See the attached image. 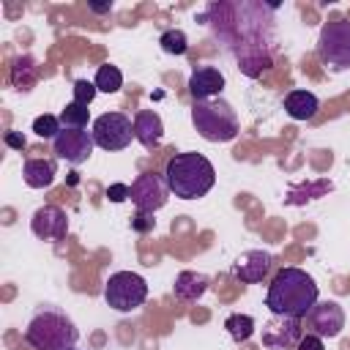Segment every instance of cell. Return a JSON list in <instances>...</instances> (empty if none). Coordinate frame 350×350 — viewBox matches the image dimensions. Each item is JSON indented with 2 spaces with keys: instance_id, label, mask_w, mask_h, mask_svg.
Segmentation results:
<instances>
[{
  "instance_id": "obj_11",
  "label": "cell",
  "mask_w": 350,
  "mask_h": 350,
  "mask_svg": "<svg viewBox=\"0 0 350 350\" xmlns=\"http://www.w3.org/2000/svg\"><path fill=\"white\" fill-rule=\"evenodd\" d=\"M306 320H309L312 334H317L323 339H334L345 328V312L336 301H317L312 306V312L306 314Z\"/></svg>"
},
{
  "instance_id": "obj_14",
  "label": "cell",
  "mask_w": 350,
  "mask_h": 350,
  "mask_svg": "<svg viewBox=\"0 0 350 350\" xmlns=\"http://www.w3.org/2000/svg\"><path fill=\"white\" fill-rule=\"evenodd\" d=\"M224 90V74L216 66H197L189 77V93L194 101H211Z\"/></svg>"
},
{
  "instance_id": "obj_28",
  "label": "cell",
  "mask_w": 350,
  "mask_h": 350,
  "mask_svg": "<svg viewBox=\"0 0 350 350\" xmlns=\"http://www.w3.org/2000/svg\"><path fill=\"white\" fill-rule=\"evenodd\" d=\"M295 350H325V345H323V336H317V334H304Z\"/></svg>"
},
{
  "instance_id": "obj_29",
  "label": "cell",
  "mask_w": 350,
  "mask_h": 350,
  "mask_svg": "<svg viewBox=\"0 0 350 350\" xmlns=\"http://www.w3.org/2000/svg\"><path fill=\"white\" fill-rule=\"evenodd\" d=\"M5 145L14 148V150H22L25 148V137L19 131H5Z\"/></svg>"
},
{
  "instance_id": "obj_2",
  "label": "cell",
  "mask_w": 350,
  "mask_h": 350,
  "mask_svg": "<svg viewBox=\"0 0 350 350\" xmlns=\"http://www.w3.org/2000/svg\"><path fill=\"white\" fill-rule=\"evenodd\" d=\"M164 180H167V186H170V191L175 197H180V200H197V197H205L213 189L216 170H213V164L202 153L186 150V153H175L167 161Z\"/></svg>"
},
{
  "instance_id": "obj_5",
  "label": "cell",
  "mask_w": 350,
  "mask_h": 350,
  "mask_svg": "<svg viewBox=\"0 0 350 350\" xmlns=\"http://www.w3.org/2000/svg\"><path fill=\"white\" fill-rule=\"evenodd\" d=\"M148 298V282L134 271H118L104 284V301L115 312H134Z\"/></svg>"
},
{
  "instance_id": "obj_6",
  "label": "cell",
  "mask_w": 350,
  "mask_h": 350,
  "mask_svg": "<svg viewBox=\"0 0 350 350\" xmlns=\"http://www.w3.org/2000/svg\"><path fill=\"white\" fill-rule=\"evenodd\" d=\"M317 57L334 71L350 68V22L347 19H334L323 25L317 38Z\"/></svg>"
},
{
  "instance_id": "obj_1",
  "label": "cell",
  "mask_w": 350,
  "mask_h": 350,
  "mask_svg": "<svg viewBox=\"0 0 350 350\" xmlns=\"http://www.w3.org/2000/svg\"><path fill=\"white\" fill-rule=\"evenodd\" d=\"M320 301L317 282L304 271V268H282L265 293V306L271 314L282 317H306L312 306Z\"/></svg>"
},
{
  "instance_id": "obj_13",
  "label": "cell",
  "mask_w": 350,
  "mask_h": 350,
  "mask_svg": "<svg viewBox=\"0 0 350 350\" xmlns=\"http://www.w3.org/2000/svg\"><path fill=\"white\" fill-rule=\"evenodd\" d=\"M30 230L41 241H57V238H63L68 232V216L57 205H41L30 216Z\"/></svg>"
},
{
  "instance_id": "obj_15",
  "label": "cell",
  "mask_w": 350,
  "mask_h": 350,
  "mask_svg": "<svg viewBox=\"0 0 350 350\" xmlns=\"http://www.w3.org/2000/svg\"><path fill=\"white\" fill-rule=\"evenodd\" d=\"M161 137H164V123L159 118V112L153 109H139L134 115V139L148 148V150H156L161 145Z\"/></svg>"
},
{
  "instance_id": "obj_12",
  "label": "cell",
  "mask_w": 350,
  "mask_h": 350,
  "mask_svg": "<svg viewBox=\"0 0 350 350\" xmlns=\"http://www.w3.org/2000/svg\"><path fill=\"white\" fill-rule=\"evenodd\" d=\"M271 265H273L271 252L249 249V252H243V254L235 257V262H232V276H235L241 284H257V282H262V279L268 276Z\"/></svg>"
},
{
  "instance_id": "obj_19",
  "label": "cell",
  "mask_w": 350,
  "mask_h": 350,
  "mask_svg": "<svg viewBox=\"0 0 350 350\" xmlns=\"http://www.w3.org/2000/svg\"><path fill=\"white\" fill-rule=\"evenodd\" d=\"M11 82L19 90H27L36 82V60L30 55H22V57L14 60V66H11Z\"/></svg>"
},
{
  "instance_id": "obj_8",
  "label": "cell",
  "mask_w": 350,
  "mask_h": 350,
  "mask_svg": "<svg viewBox=\"0 0 350 350\" xmlns=\"http://www.w3.org/2000/svg\"><path fill=\"white\" fill-rule=\"evenodd\" d=\"M129 189H131L129 200L137 205V211L153 213V211H159V208L167 205L170 186H167L164 175H159V172H142V175H137Z\"/></svg>"
},
{
  "instance_id": "obj_22",
  "label": "cell",
  "mask_w": 350,
  "mask_h": 350,
  "mask_svg": "<svg viewBox=\"0 0 350 350\" xmlns=\"http://www.w3.org/2000/svg\"><path fill=\"white\" fill-rule=\"evenodd\" d=\"M159 44H161V49L167 52V55H186V49H189V38H186V33L180 30V27H170V30H164L161 33V38H159Z\"/></svg>"
},
{
  "instance_id": "obj_3",
  "label": "cell",
  "mask_w": 350,
  "mask_h": 350,
  "mask_svg": "<svg viewBox=\"0 0 350 350\" xmlns=\"http://www.w3.org/2000/svg\"><path fill=\"white\" fill-rule=\"evenodd\" d=\"M79 339L74 320L57 309H41L25 328V342L33 350H71Z\"/></svg>"
},
{
  "instance_id": "obj_16",
  "label": "cell",
  "mask_w": 350,
  "mask_h": 350,
  "mask_svg": "<svg viewBox=\"0 0 350 350\" xmlns=\"http://www.w3.org/2000/svg\"><path fill=\"white\" fill-rule=\"evenodd\" d=\"M57 175V164L55 159H27L22 167V178L30 189H46L55 183Z\"/></svg>"
},
{
  "instance_id": "obj_27",
  "label": "cell",
  "mask_w": 350,
  "mask_h": 350,
  "mask_svg": "<svg viewBox=\"0 0 350 350\" xmlns=\"http://www.w3.org/2000/svg\"><path fill=\"white\" fill-rule=\"evenodd\" d=\"M129 194H131V189H129L126 183H112V186H107V200H109V202H123V200H129Z\"/></svg>"
},
{
  "instance_id": "obj_10",
  "label": "cell",
  "mask_w": 350,
  "mask_h": 350,
  "mask_svg": "<svg viewBox=\"0 0 350 350\" xmlns=\"http://www.w3.org/2000/svg\"><path fill=\"white\" fill-rule=\"evenodd\" d=\"M301 320L298 317H282L273 314L265 325H262V345L268 350H293L301 342Z\"/></svg>"
},
{
  "instance_id": "obj_17",
  "label": "cell",
  "mask_w": 350,
  "mask_h": 350,
  "mask_svg": "<svg viewBox=\"0 0 350 350\" xmlns=\"http://www.w3.org/2000/svg\"><path fill=\"white\" fill-rule=\"evenodd\" d=\"M317 109H320V101L309 90H290L284 96V112L293 120H312L317 115Z\"/></svg>"
},
{
  "instance_id": "obj_20",
  "label": "cell",
  "mask_w": 350,
  "mask_h": 350,
  "mask_svg": "<svg viewBox=\"0 0 350 350\" xmlns=\"http://www.w3.org/2000/svg\"><path fill=\"white\" fill-rule=\"evenodd\" d=\"M224 328H227V334L232 336V342L241 345V342H246V339L254 334V317L235 312V314H230V317L224 320Z\"/></svg>"
},
{
  "instance_id": "obj_24",
  "label": "cell",
  "mask_w": 350,
  "mask_h": 350,
  "mask_svg": "<svg viewBox=\"0 0 350 350\" xmlns=\"http://www.w3.org/2000/svg\"><path fill=\"white\" fill-rule=\"evenodd\" d=\"M33 131H36V137L55 139V137L63 131V123H60V118H55V115H38V118L33 120Z\"/></svg>"
},
{
  "instance_id": "obj_23",
  "label": "cell",
  "mask_w": 350,
  "mask_h": 350,
  "mask_svg": "<svg viewBox=\"0 0 350 350\" xmlns=\"http://www.w3.org/2000/svg\"><path fill=\"white\" fill-rule=\"evenodd\" d=\"M88 118H90V109L85 104H77V101L66 104V109L60 112L63 129H85L88 126Z\"/></svg>"
},
{
  "instance_id": "obj_30",
  "label": "cell",
  "mask_w": 350,
  "mask_h": 350,
  "mask_svg": "<svg viewBox=\"0 0 350 350\" xmlns=\"http://www.w3.org/2000/svg\"><path fill=\"white\" fill-rule=\"evenodd\" d=\"M109 8H112V3H90V11H96V14H104Z\"/></svg>"
},
{
  "instance_id": "obj_26",
  "label": "cell",
  "mask_w": 350,
  "mask_h": 350,
  "mask_svg": "<svg viewBox=\"0 0 350 350\" xmlns=\"http://www.w3.org/2000/svg\"><path fill=\"white\" fill-rule=\"evenodd\" d=\"M153 227H156V219H153V213L137 211V213L131 216V230H134V232H150Z\"/></svg>"
},
{
  "instance_id": "obj_4",
  "label": "cell",
  "mask_w": 350,
  "mask_h": 350,
  "mask_svg": "<svg viewBox=\"0 0 350 350\" xmlns=\"http://www.w3.org/2000/svg\"><path fill=\"white\" fill-rule=\"evenodd\" d=\"M191 123L197 134L208 142H230L238 137V115L224 98H211V101H194L191 107Z\"/></svg>"
},
{
  "instance_id": "obj_25",
  "label": "cell",
  "mask_w": 350,
  "mask_h": 350,
  "mask_svg": "<svg viewBox=\"0 0 350 350\" xmlns=\"http://www.w3.org/2000/svg\"><path fill=\"white\" fill-rule=\"evenodd\" d=\"M71 90H74V101H77V104H85V107H88V104L96 98V93H98L96 82H88V79H77Z\"/></svg>"
},
{
  "instance_id": "obj_31",
  "label": "cell",
  "mask_w": 350,
  "mask_h": 350,
  "mask_svg": "<svg viewBox=\"0 0 350 350\" xmlns=\"http://www.w3.org/2000/svg\"><path fill=\"white\" fill-rule=\"evenodd\" d=\"M71 350H74V347H71Z\"/></svg>"
},
{
  "instance_id": "obj_21",
  "label": "cell",
  "mask_w": 350,
  "mask_h": 350,
  "mask_svg": "<svg viewBox=\"0 0 350 350\" xmlns=\"http://www.w3.org/2000/svg\"><path fill=\"white\" fill-rule=\"evenodd\" d=\"M96 88L101 90V93H118L120 88H123V74H120V68L118 66H109V63H104V66H98V71H96Z\"/></svg>"
},
{
  "instance_id": "obj_7",
  "label": "cell",
  "mask_w": 350,
  "mask_h": 350,
  "mask_svg": "<svg viewBox=\"0 0 350 350\" xmlns=\"http://www.w3.org/2000/svg\"><path fill=\"white\" fill-rule=\"evenodd\" d=\"M93 142L104 150H123L134 139V120L123 112H104L93 120Z\"/></svg>"
},
{
  "instance_id": "obj_18",
  "label": "cell",
  "mask_w": 350,
  "mask_h": 350,
  "mask_svg": "<svg viewBox=\"0 0 350 350\" xmlns=\"http://www.w3.org/2000/svg\"><path fill=\"white\" fill-rule=\"evenodd\" d=\"M208 287H211V279L200 271H180L175 276V284H172V290L180 301H197L205 295Z\"/></svg>"
},
{
  "instance_id": "obj_9",
  "label": "cell",
  "mask_w": 350,
  "mask_h": 350,
  "mask_svg": "<svg viewBox=\"0 0 350 350\" xmlns=\"http://www.w3.org/2000/svg\"><path fill=\"white\" fill-rule=\"evenodd\" d=\"M93 134L85 131V129H63L55 139H52V148L57 153V159L68 161V164H85L93 153Z\"/></svg>"
}]
</instances>
